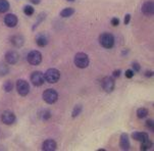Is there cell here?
I'll return each instance as SVG.
<instances>
[{
	"label": "cell",
	"mask_w": 154,
	"mask_h": 151,
	"mask_svg": "<svg viewBox=\"0 0 154 151\" xmlns=\"http://www.w3.org/2000/svg\"><path fill=\"white\" fill-rule=\"evenodd\" d=\"M41 0H31V2H32L33 4H39L40 3Z\"/></svg>",
	"instance_id": "33"
},
{
	"label": "cell",
	"mask_w": 154,
	"mask_h": 151,
	"mask_svg": "<svg viewBox=\"0 0 154 151\" xmlns=\"http://www.w3.org/2000/svg\"><path fill=\"white\" fill-rule=\"evenodd\" d=\"M121 69H116L113 72H112V76H113L114 78H117V77H119L121 76Z\"/></svg>",
	"instance_id": "31"
},
{
	"label": "cell",
	"mask_w": 154,
	"mask_h": 151,
	"mask_svg": "<svg viewBox=\"0 0 154 151\" xmlns=\"http://www.w3.org/2000/svg\"><path fill=\"white\" fill-rule=\"evenodd\" d=\"M56 147H57V144L54 140L47 139L46 141H44L43 143L42 149L44 151H54V150H56Z\"/></svg>",
	"instance_id": "13"
},
{
	"label": "cell",
	"mask_w": 154,
	"mask_h": 151,
	"mask_svg": "<svg viewBox=\"0 0 154 151\" xmlns=\"http://www.w3.org/2000/svg\"><path fill=\"white\" fill-rule=\"evenodd\" d=\"M31 82L34 86L39 87V86H42L45 82V78H44V74L42 72H34L31 75Z\"/></svg>",
	"instance_id": "7"
},
{
	"label": "cell",
	"mask_w": 154,
	"mask_h": 151,
	"mask_svg": "<svg viewBox=\"0 0 154 151\" xmlns=\"http://www.w3.org/2000/svg\"><path fill=\"white\" fill-rule=\"evenodd\" d=\"M3 89H4L5 92H7V93L10 92V91L14 89V83H12L10 80L6 81V82L4 83V85H3Z\"/></svg>",
	"instance_id": "22"
},
{
	"label": "cell",
	"mask_w": 154,
	"mask_h": 151,
	"mask_svg": "<svg viewBox=\"0 0 154 151\" xmlns=\"http://www.w3.org/2000/svg\"><path fill=\"white\" fill-rule=\"evenodd\" d=\"M130 20H131V15L130 14H126V17H125V25H128L130 23Z\"/></svg>",
	"instance_id": "32"
},
{
	"label": "cell",
	"mask_w": 154,
	"mask_h": 151,
	"mask_svg": "<svg viewBox=\"0 0 154 151\" xmlns=\"http://www.w3.org/2000/svg\"><path fill=\"white\" fill-rule=\"evenodd\" d=\"M17 90L20 96H27L30 92L29 83L25 80H19L17 82Z\"/></svg>",
	"instance_id": "6"
},
{
	"label": "cell",
	"mask_w": 154,
	"mask_h": 151,
	"mask_svg": "<svg viewBox=\"0 0 154 151\" xmlns=\"http://www.w3.org/2000/svg\"><path fill=\"white\" fill-rule=\"evenodd\" d=\"M75 12V9L72 7H66V8L62 9L60 11V17H69L70 15H72Z\"/></svg>",
	"instance_id": "18"
},
{
	"label": "cell",
	"mask_w": 154,
	"mask_h": 151,
	"mask_svg": "<svg viewBox=\"0 0 154 151\" xmlns=\"http://www.w3.org/2000/svg\"><path fill=\"white\" fill-rule=\"evenodd\" d=\"M147 116H148V109L147 108L141 107L137 110V116L139 119H144Z\"/></svg>",
	"instance_id": "20"
},
{
	"label": "cell",
	"mask_w": 154,
	"mask_h": 151,
	"mask_svg": "<svg viewBox=\"0 0 154 151\" xmlns=\"http://www.w3.org/2000/svg\"><path fill=\"white\" fill-rule=\"evenodd\" d=\"M133 139L136 140V141H139V142H143L145 140L149 139V136H148L147 133L144 132H134L132 134Z\"/></svg>",
	"instance_id": "15"
},
{
	"label": "cell",
	"mask_w": 154,
	"mask_h": 151,
	"mask_svg": "<svg viewBox=\"0 0 154 151\" xmlns=\"http://www.w3.org/2000/svg\"><path fill=\"white\" fill-rule=\"evenodd\" d=\"M36 43H37L38 46H40V47H44V46H46L47 44H48V38H47V36L45 34H39L37 35V37H36Z\"/></svg>",
	"instance_id": "16"
},
{
	"label": "cell",
	"mask_w": 154,
	"mask_h": 151,
	"mask_svg": "<svg viewBox=\"0 0 154 151\" xmlns=\"http://www.w3.org/2000/svg\"><path fill=\"white\" fill-rule=\"evenodd\" d=\"M58 99V93L54 89H47L43 92V100L48 104L55 103Z\"/></svg>",
	"instance_id": "4"
},
{
	"label": "cell",
	"mask_w": 154,
	"mask_h": 151,
	"mask_svg": "<svg viewBox=\"0 0 154 151\" xmlns=\"http://www.w3.org/2000/svg\"><path fill=\"white\" fill-rule=\"evenodd\" d=\"M44 78H45L46 82H48L49 84H55V83H57L59 81L60 72L56 69H47L46 72L44 74Z\"/></svg>",
	"instance_id": "2"
},
{
	"label": "cell",
	"mask_w": 154,
	"mask_h": 151,
	"mask_svg": "<svg viewBox=\"0 0 154 151\" xmlns=\"http://www.w3.org/2000/svg\"><path fill=\"white\" fill-rule=\"evenodd\" d=\"M9 9V3L7 0H0V14H4Z\"/></svg>",
	"instance_id": "19"
},
{
	"label": "cell",
	"mask_w": 154,
	"mask_h": 151,
	"mask_svg": "<svg viewBox=\"0 0 154 151\" xmlns=\"http://www.w3.org/2000/svg\"><path fill=\"white\" fill-rule=\"evenodd\" d=\"M42 61V54L37 50H32L28 54V62L32 66H38Z\"/></svg>",
	"instance_id": "5"
},
{
	"label": "cell",
	"mask_w": 154,
	"mask_h": 151,
	"mask_svg": "<svg viewBox=\"0 0 154 151\" xmlns=\"http://www.w3.org/2000/svg\"><path fill=\"white\" fill-rule=\"evenodd\" d=\"M111 25L114 26V27H116V26L119 25V20L117 19V17H113V19L111 20Z\"/></svg>",
	"instance_id": "30"
},
{
	"label": "cell",
	"mask_w": 154,
	"mask_h": 151,
	"mask_svg": "<svg viewBox=\"0 0 154 151\" xmlns=\"http://www.w3.org/2000/svg\"><path fill=\"white\" fill-rule=\"evenodd\" d=\"M34 11H35V9H34V7L31 6V5H26L25 8H23V12H25V14L28 15V17L34 14Z\"/></svg>",
	"instance_id": "24"
},
{
	"label": "cell",
	"mask_w": 154,
	"mask_h": 151,
	"mask_svg": "<svg viewBox=\"0 0 154 151\" xmlns=\"http://www.w3.org/2000/svg\"><path fill=\"white\" fill-rule=\"evenodd\" d=\"M132 66H133V71H134V72H140L141 66H140V64L138 63V62H133Z\"/></svg>",
	"instance_id": "28"
},
{
	"label": "cell",
	"mask_w": 154,
	"mask_h": 151,
	"mask_svg": "<svg viewBox=\"0 0 154 151\" xmlns=\"http://www.w3.org/2000/svg\"><path fill=\"white\" fill-rule=\"evenodd\" d=\"M1 121H2V123L5 125H12L15 121L14 113L11 112V111H8V110L4 111L1 116Z\"/></svg>",
	"instance_id": "10"
},
{
	"label": "cell",
	"mask_w": 154,
	"mask_h": 151,
	"mask_svg": "<svg viewBox=\"0 0 154 151\" xmlns=\"http://www.w3.org/2000/svg\"><path fill=\"white\" fill-rule=\"evenodd\" d=\"M23 43H25L23 37H22V36H20V35L14 36V37L11 38V44L14 45L15 47H22L23 45Z\"/></svg>",
	"instance_id": "17"
},
{
	"label": "cell",
	"mask_w": 154,
	"mask_h": 151,
	"mask_svg": "<svg viewBox=\"0 0 154 151\" xmlns=\"http://www.w3.org/2000/svg\"><path fill=\"white\" fill-rule=\"evenodd\" d=\"M126 77L128 79H132L134 77V71L133 69H128V71H126Z\"/></svg>",
	"instance_id": "29"
},
{
	"label": "cell",
	"mask_w": 154,
	"mask_h": 151,
	"mask_svg": "<svg viewBox=\"0 0 154 151\" xmlns=\"http://www.w3.org/2000/svg\"><path fill=\"white\" fill-rule=\"evenodd\" d=\"M19 58H20V55L17 51H14V50L8 51L5 54V60L9 64H15L19 61Z\"/></svg>",
	"instance_id": "11"
},
{
	"label": "cell",
	"mask_w": 154,
	"mask_h": 151,
	"mask_svg": "<svg viewBox=\"0 0 154 151\" xmlns=\"http://www.w3.org/2000/svg\"><path fill=\"white\" fill-rule=\"evenodd\" d=\"M66 1H69V2H74L75 0H66Z\"/></svg>",
	"instance_id": "35"
},
{
	"label": "cell",
	"mask_w": 154,
	"mask_h": 151,
	"mask_svg": "<svg viewBox=\"0 0 154 151\" xmlns=\"http://www.w3.org/2000/svg\"><path fill=\"white\" fill-rule=\"evenodd\" d=\"M142 12L145 15H148V17L153 15L154 14V3H153V1L148 0V1L144 2L142 5Z\"/></svg>",
	"instance_id": "9"
},
{
	"label": "cell",
	"mask_w": 154,
	"mask_h": 151,
	"mask_svg": "<svg viewBox=\"0 0 154 151\" xmlns=\"http://www.w3.org/2000/svg\"><path fill=\"white\" fill-rule=\"evenodd\" d=\"M114 86H116V82L111 77H105L101 82V87L107 93H110L114 90Z\"/></svg>",
	"instance_id": "8"
},
{
	"label": "cell",
	"mask_w": 154,
	"mask_h": 151,
	"mask_svg": "<svg viewBox=\"0 0 154 151\" xmlns=\"http://www.w3.org/2000/svg\"><path fill=\"white\" fill-rule=\"evenodd\" d=\"M74 62L79 69H86L89 66V56L86 53L79 52L75 55Z\"/></svg>",
	"instance_id": "3"
},
{
	"label": "cell",
	"mask_w": 154,
	"mask_h": 151,
	"mask_svg": "<svg viewBox=\"0 0 154 151\" xmlns=\"http://www.w3.org/2000/svg\"><path fill=\"white\" fill-rule=\"evenodd\" d=\"M39 116H40V119H43V121H47V119H50L51 113L49 110H42L40 113H39Z\"/></svg>",
	"instance_id": "23"
},
{
	"label": "cell",
	"mask_w": 154,
	"mask_h": 151,
	"mask_svg": "<svg viewBox=\"0 0 154 151\" xmlns=\"http://www.w3.org/2000/svg\"><path fill=\"white\" fill-rule=\"evenodd\" d=\"M17 17L14 14H7L4 17V24L8 28H14L17 25Z\"/></svg>",
	"instance_id": "12"
},
{
	"label": "cell",
	"mask_w": 154,
	"mask_h": 151,
	"mask_svg": "<svg viewBox=\"0 0 154 151\" xmlns=\"http://www.w3.org/2000/svg\"><path fill=\"white\" fill-rule=\"evenodd\" d=\"M119 146L122 150H129L130 149V140H129V136L126 133L122 134L121 139H119Z\"/></svg>",
	"instance_id": "14"
},
{
	"label": "cell",
	"mask_w": 154,
	"mask_h": 151,
	"mask_svg": "<svg viewBox=\"0 0 154 151\" xmlns=\"http://www.w3.org/2000/svg\"><path fill=\"white\" fill-rule=\"evenodd\" d=\"M81 112H82V105H75L72 112V118H77Z\"/></svg>",
	"instance_id": "25"
},
{
	"label": "cell",
	"mask_w": 154,
	"mask_h": 151,
	"mask_svg": "<svg viewBox=\"0 0 154 151\" xmlns=\"http://www.w3.org/2000/svg\"><path fill=\"white\" fill-rule=\"evenodd\" d=\"M146 126L148 127V129L151 130V131H154V124H153V121H151V119H148L147 122H146Z\"/></svg>",
	"instance_id": "27"
},
{
	"label": "cell",
	"mask_w": 154,
	"mask_h": 151,
	"mask_svg": "<svg viewBox=\"0 0 154 151\" xmlns=\"http://www.w3.org/2000/svg\"><path fill=\"white\" fill-rule=\"evenodd\" d=\"M99 43L102 47L110 49L114 45V37L110 33H103L99 36Z\"/></svg>",
	"instance_id": "1"
},
{
	"label": "cell",
	"mask_w": 154,
	"mask_h": 151,
	"mask_svg": "<svg viewBox=\"0 0 154 151\" xmlns=\"http://www.w3.org/2000/svg\"><path fill=\"white\" fill-rule=\"evenodd\" d=\"M141 143H142V144H141V150H148L153 146V143L151 142L149 139L145 140V141H143Z\"/></svg>",
	"instance_id": "21"
},
{
	"label": "cell",
	"mask_w": 154,
	"mask_h": 151,
	"mask_svg": "<svg viewBox=\"0 0 154 151\" xmlns=\"http://www.w3.org/2000/svg\"><path fill=\"white\" fill-rule=\"evenodd\" d=\"M145 75L147 76V77H152V76H153V72H147Z\"/></svg>",
	"instance_id": "34"
},
{
	"label": "cell",
	"mask_w": 154,
	"mask_h": 151,
	"mask_svg": "<svg viewBox=\"0 0 154 151\" xmlns=\"http://www.w3.org/2000/svg\"><path fill=\"white\" fill-rule=\"evenodd\" d=\"M9 72V69L7 67V66H4L3 63H0V75L4 76Z\"/></svg>",
	"instance_id": "26"
}]
</instances>
